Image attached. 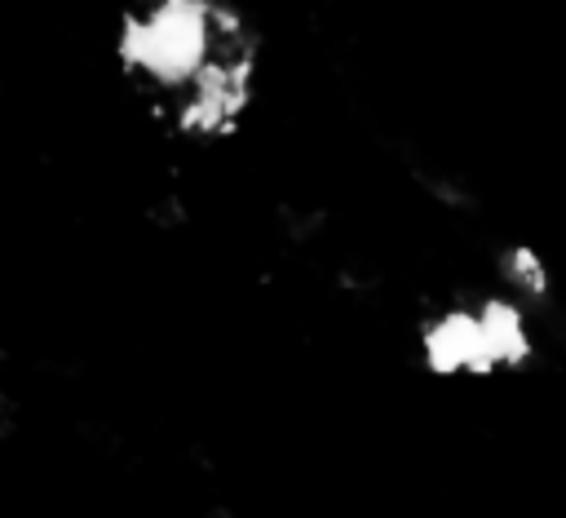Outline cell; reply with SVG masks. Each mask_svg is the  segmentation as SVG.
Wrapping results in <instances>:
<instances>
[{
	"label": "cell",
	"mask_w": 566,
	"mask_h": 518,
	"mask_svg": "<svg viewBox=\"0 0 566 518\" xmlns=\"http://www.w3.org/2000/svg\"><path fill=\"white\" fill-rule=\"evenodd\" d=\"M111 62L142 128L177 151H230L265 89L261 27L234 0H124Z\"/></svg>",
	"instance_id": "cell-1"
}]
</instances>
